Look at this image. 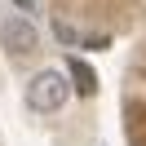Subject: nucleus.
I'll return each mask as SVG.
<instances>
[{"label":"nucleus","mask_w":146,"mask_h":146,"mask_svg":"<svg viewBox=\"0 0 146 146\" xmlns=\"http://www.w3.org/2000/svg\"><path fill=\"white\" fill-rule=\"evenodd\" d=\"M0 44L9 49L13 58H27V53H36V44H40V31L31 27L27 18H5V22H0Z\"/></svg>","instance_id":"obj_2"},{"label":"nucleus","mask_w":146,"mask_h":146,"mask_svg":"<svg viewBox=\"0 0 146 146\" xmlns=\"http://www.w3.org/2000/svg\"><path fill=\"white\" fill-rule=\"evenodd\" d=\"M13 5H18V9H27V13H31V0H13Z\"/></svg>","instance_id":"obj_4"},{"label":"nucleus","mask_w":146,"mask_h":146,"mask_svg":"<svg viewBox=\"0 0 146 146\" xmlns=\"http://www.w3.org/2000/svg\"><path fill=\"white\" fill-rule=\"evenodd\" d=\"M66 71H71V80H75V89H80V93H93V89H98V75H93L80 58H71V62H66Z\"/></svg>","instance_id":"obj_3"},{"label":"nucleus","mask_w":146,"mask_h":146,"mask_svg":"<svg viewBox=\"0 0 146 146\" xmlns=\"http://www.w3.org/2000/svg\"><path fill=\"white\" fill-rule=\"evenodd\" d=\"M71 89H75V84H66V71L44 66V71H36V75L27 80V106L36 111V115H53V111L66 106Z\"/></svg>","instance_id":"obj_1"}]
</instances>
